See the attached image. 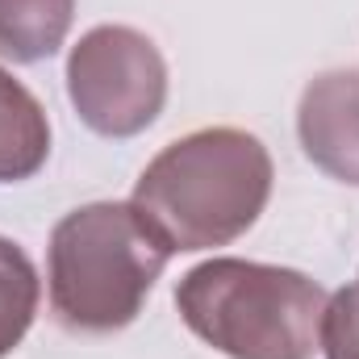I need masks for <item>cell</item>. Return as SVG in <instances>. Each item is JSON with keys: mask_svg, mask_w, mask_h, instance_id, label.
I'll return each instance as SVG.
<instances>
[{"mask_svg": "<svg viewBox=\"0 0 359 359\" xmlns=\"http://www.w3.org/2000/svg\"><path fill=\"white\" fill-rule=\"evenodd\" d=\"M268 147L234 126H209L163 147L134 184V209L172 255L243 238L271 196Z\"/></svg>", "mask_w": 359, "mask_h": 359, "instance_id": "obj_1", "label": "cell"}, {"mask_svg": "<svg viewBox=\"0 0 359 359\" xmlns=\"http://www.w3.org/2000/svg\"><path fill=\"white\" fill-rule=\"evenodd\" d=\"M172 251L142 222L134 205L96 201L72 209L50 230L46 288L50 313L72 334H113L126 330L155 280L163 276Z\"/></svg>", "mask_w": 359, "mask_h": 359, "instance_id": "obj_2", "label": "cell"}, {"mask_svg": "<svg viewBox=\"0 0 359 359\" xmlns=\"http://www.w3.org/2000/svg\"><path fill=\"white\" fill-rule=\"evenodd\" d=\"M184 326L230 359H313L326 288L305 271L209 259L176 284Z\"/></svg>", "mask_w": 359, "mask_h": 359, "instance_id": "obj_3", "label": "cell"}, {"mask_svg": "<svg viewBox=\"0 0 359 359\" xmlns=\"http://www.w3.org/2000/svg\"><path fill=\"white\" fill-rule=\"evenodd\" d=\"M67 96L100 138H134L163 113L168 63L130 25H96L67 55Z\"/></svg>", "mask_w": 359, "mask_h": 359, "instance_id": "obj_4", "label": "cell"}, {"mask_svg": "<svg viewBox=\"0 0 359 359\" xmlns=\"http://www.w3.org/2000/svg\"><path fill=\"white\" fill-rule=\"evenodd\" d=\"M297 138L318 172L359 188V72L309 80L297 104Z\"/></svg>", "mask_w": 359, "mask_h": 359, "instance_id": "obj_5", "label": "cell"}, {"mask_svg": "<svg viewBox=\"0 0 359 359\" xmlns=\"http://www.w3.org/2000/svg\"><path fill=\"white\" fill-rule=\"evenodd\" d=\"M50 159V121L38 96L0 67V184L42 172Z\"/></svg>", "mask_w": 359, "mask_h": 359, "instance_id": "obj_6", "label": "cell"}, {"mask_svg": "<svg viewBox=\"0 0 359 359\" xmlns=\"http://www.w3.org/2000/svg\"><path fill=\"white\" fill-rule=\"evenodd\" d=\"M76 0H0V55L13 63L50 59L72 29Z\"/></svg>", "mask_w": 359, "mask_h": 359, "instance_id": "obj_7", "label": "cell"}, {"mask_svg": "<svg viewBox=\"0 0 359 359\" xmlns=\"http://www.w3.org/2000/svg\"><path fill=\"white\" fill-rule=\"evenodd\" d=\"M38 297H42V280L34 259L13 238L0 234V359L13 355L29 334L38 318Z\"/></svg>", "mask_w": 359, "mask_h": 359, "instance_id": "obj_8", "label": "cell"}, {"mask_svg": "<svg viewBox=\"0 0 359 359\" xmlns=\"http://www.w3.org/2000/svg\"><path fill=\"white\" fill-rule=\"evenodd\" d=\"M318 347L326 359H359V284H347L334 297H326Z\"/></svg>", "mask_w": 359, "mask_h": 359, "instance_id": "obj_9", "label": "cell"}]
</instances>
